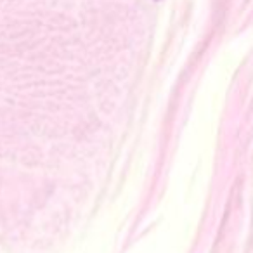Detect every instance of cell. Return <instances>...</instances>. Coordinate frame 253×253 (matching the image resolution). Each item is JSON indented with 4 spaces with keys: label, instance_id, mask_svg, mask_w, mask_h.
I'll use <instances>...</instances> for the list:
<instances>
[]
</instances>
